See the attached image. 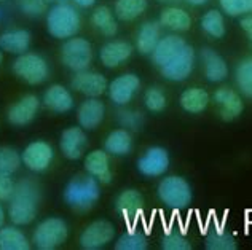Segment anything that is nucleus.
<instances>
[{
	"mask_svg": "<svg viewBox=\"0 0 252 250\" xmlns=\"http://www.w3.org/2000/svg\"><path fill=\"white\" fill-rule=\"evenodd\" d=\"M40 202V188L32 179H21L8 201V219L13 225L24 226L35 220Z\"/></svg>",
	"mask_w": 252,
	"mask_h": 250,
	"instance_id": "nucleus-1",
	"label": "nucleus"
},
{
	"mask_svg": "<svg viewBox=\"0 0 252 250\" xmlns=\"http://www.w3.org/2000/svg\"><path fill=\"white\" fill-rule=\"evenodd\" d=\"M80 15L67 0H58V5L50 8L46 15V28H48L50 35L59 40L75 37L77 32L80 30Z\"/></svg>",
	"mask_w": 252,
	"mask_h": 250,
	"instance_id": "nucleus-2",
	"label": "nucleus"
},
{
	"mask_svg": "<svg viewBox=\"0 0 252 250\" xmlns=\"http://www.w3.org/2000/svg\"><path fill=\"white\" fill-rule=\"evenodd\" d=\"M101 192H99V182L90 174H78L72 177L64 190V201L72 209L85 210L91 209L97 202Z\"/></svg>",
	"mask_w": 252,
	"mask_h": 250,
	"instance_id": "nucleus-3",
	"label": "nucleus"
},
{
	"mask_svg": "<svg viewBox=\"0 0 252 250\" xmlns=\"http://www.w3.org/2000/svg\"><path fill=\"white\" fill-rule=\"evenodd\" d=\"M158 198L166 207L172 210H182L187 209L193 198L190 183L184 177L169 175L158 183Z\"/></svg>",
	"mask_w": 252,
	"mask_h": 250,
	"instance_id": "nucleus-4",
	"label": "nucleus"
},
{
	"mask_svg": "<svg viewBox=\"0 0 252 250\" xmlns=\"http://www.w3.org/2000/svg\"><path fill=\"white\" fill-rule=\"evenodd\" d=\"M69 236L67 223L58 217H50L40 222L35 228L32 242L38 250H53L61 247Z\"/></svg>",
	"mask_w": 252,
	"mask_h": 250,
	"instance_id": "nucleus-5",
	"label": "nucleus"
},
{
	"mask_svg": "<svg viewBox=\"0 0 252 250\" xmlns=\"http://www.w3.org/2000/svg\"><path fill=\"white\" fill-rule=\"evenodd\" d=\"M13 72L18 78H21L23 82L28 84H40L43 83L50 75L48 62L45 61V57L37 55V53H24L16 57V61L13 62Z\"/></svg>",
	"mask_w": 252,
	"mask_h": 250,
	"instance_id": "nucleus-6",
	"label": "nucleus"
},
{
	"mask_svg": "<svg viewBox=\"0 0 252 250\" xmlns=\"http://www.w3.org/2000/svg\"><path fill=\"white\" fill-rule=\"evenodd\" d=\"M61 61L67 69L74 72L88 70L93 62V47L82 37L67 38L61 47Z\"/></svg>",
	"mask_w": 252,
	"mask_h": 250,
	"instance_id": "nucleus-7",
	"label": "nucleus"
},
{
	"mask_svg": "<svg viewBox=\"0 0 252 250\" xmlns=\"http://www.w3.org/2000/svg\"><path fill=\"white\" fill-rule=\"evenodd\" d=\"M193 67H195V51L187 43L166 65H163L160 72L169 82H184L193 72Z\"/></svg>",
	"mask_w": 252,
	"mask_h": 250,
	"instance_id": "nucleus-8",
	"label": "nucleus"
},
{
	"mask_svg": "<svg viewBox=\"0 0 252 250\" xmlns=\"http://www.w3.org/2000/svg\"><path fill=\"white\" fill-rule=\"evenodd\" d=\"M115 238V228L107 220H97L88 225L80 234V246L85 250H97L110 244Z\"/></svg>",
	"mask_w": 252,
	"mask_h": 250,
	"instance_id": "nucleus-9",
	"label": "nucleus"
},
{
	"mask_svg": "<svg viewBox=\"0 0 252 250\" xmlns=\"http://www.w3.org/2000/svg\"><path fill=\"white\" fill-rule=\"evenodd\" d=\"M169 155L168 151L161 147H150L142 153L137 160V170L144 177L155 179L166 174L169 169Z\"/></svg>",
	"mask_w": 252,
	"mask_h": 250,
	"instance_id": "nucleus-10",
	"label": "nucleus"
},
{
	"mask_svg": "<svg viewBox=\"0 0 252 250\" xmlns=\"http://www.w3.org/2000/svg\"><path fill=\"white\" fill-rule=\"evenodd\" d=\"M53 156H55V151L48 142L35 140L24 148L21 160L24 166L32 172H42V170L50 167Z\"/></svg>",
	"mask_w": 252,
	"mask_h": 250,
	"instance_id": "nucleus-11",
	"label": "nucleus"
},
{
	"mask_svg": "<svg viewBox=\"0 0 252 250\" xmlns=\"http://www.w3.org/2000/svg\"><path fill=\"white\" fill-rule=\"evenodd\" d=\"M139 88H141V80L136 74H123L109 83L107 91L110 101L122 107L132 101Z\"/></svg>",
	"mask_w": 252,
	"mask_h": 250,
	"instance_id": "nucleus-12",
	"label": "nucleus"
},
{
	"mask_svg": "<svg viewBox=\"0 0 252 250\" xmlns=\"http://www.w3.org/2000/svg\"><path fill=\"white\" fill-rule=\"evenodd\" d=\"M70 86L78 93L85 94L86 97H99L107 91L109 83L102 74L91 70L75 72L74 78L70 82Z\"/></svg>",
	"mask_w": 252,
	"mask_h": 250,
	"instance_id": "nucleus-13",
	"label": "nucleus"
},
{
	"mask_svg": "<svg viewBox=\"0 0 252 250\" xmlns=\"http://www.w3.org/2000/svg\"><path fill=\"white\" fill-rule=\"evenodd\" d=\"M38 107H40V101L38 97L34 94H28L21 97L18 102H15L8 109V113H6V120H8L10 124L16 128L26 126L34 121V118L38 111Z\"/></svg>",
	"mask_w": 252,
	"mask_h": 250,
	"instance_id": "nucleus-14",
	"label": "nucleus"
},
{
	"mask_svg": "<svg viewBox=\"0 0 252 250\" xmlns=\"http://www.w3.org/2000/svg\"><path fill=\"white\" fill-rule=\"evenodd\" d=\"M214 104L219 109V115L223 121H233L244 110V104L241 101V96L231 88H220L217 89L214 96Z\"/></svg>",
	"mask_w": 252,
	"mask_h": 250,
	"instance_id": "nucleus-15",
	"label": "nucleus"
},
{
	"mask_svg": "<svg viewBox=\"0 0 252 250\" xmlns=\"http://www.w3.org/2000/svg\"><path fill=\"white\" fill-rule=\"evenodd\" d=\"M59 147H61L63 155L67 160H78V158H82L86 147H88V137H86L83 128L72 126L63 131Z\"/></svg>",
	"mask_w": 252,
	"mask_h": 250,
	"instance_id": "nucleus-16",
	"label": "nucleus"
},
{
	"mask_svg": "<svg viewBox=\"0 0 252 250\" xmlns=\"http://www.w3.org/2000/svg\"><path fill=\"white\" fill-rule=\"evenodd\" d=\"M115 209H117V212L123 217L126 223L136 222L139 214H141L144 209L142 194L134 188L123 190L115 201Z\"/></svg>",
	"mask_w": 252,
	"mask_h": 250,
	"instance_id": "nucleus-17",
	"label": "nucleus"
},
{
	"mask_svg": "<svg viewBox=\"0 0 252 250\" xmlns=\"http://www.w3.org/2000/svg\"><path fill=\"white\" fill-rule=\"evenodd\" d=\"M132 55V45L125 40H112L107 42L99 51V59L104 67L115 69L128 61Z\"/></svg>",
	"mask_w": 252,
	"mask_h": 250,
	"instance_id": "nucleus-18",
	"label": "nucleus"
},
{
	"mask_svg": "<svg viewBox=\"0 0 252 250\" xmlns=\"http://www.w3.org/2000/svg\"><path fill=\"white\" fill-rule=\"evenodd\" d=\"M203 67H204V77L211 83H220L228 77V65L225 59L212 48H203L200 53Z\"/></svg>",
	"mask_w": 252,
	"mask_h": 250,
	"instance_id": "nucleus-19",
	"label": "nucleus"
},
{
	"mask_svg": "<svg viewBox=\"0 0 252 250\" xmlns=\"http://www.w3.org/2000/svg\"><path fill=\"white\" fill-rule=\"evenodd\" d=\"M104 115H105L104 102L99 101L97 97H88L85 102L80 104V107L77 110L78 123H80V126L83 129L88 131L96 129L102 123Z\"/></svg>",
	"mask_w": 252,
	"mask_h": 250,
	"instance_id": "nucleus-20",
	"label": "nucleus"
},
{
	"mask_svg": "<svg viewBox=\"0 0 252 250\" xmlns=\"http://www.w3.org/2000/svg\"><path fill=\"white\" fill-rule=\"evenodd\" d=\"M187 42L185 38L179 35H164L160 38V42L155 47V50L152 51V61L157 65L158 69H161L163 65H166L172 57H174L179 51H181Z\"/></svg>",
	"mask_w": 252,
	"mask_h": 250,
	"instance_id": "nucleus-21",
	"label": "nucleus"
},
{
	"mask_svg": "<svg viewBox=\"0 0 252 250\" xmlns=\"http://www.w3.org/2000/svg\"><path fill=\"white\" fill-rule=\"evenodd\" d=\"M85 169L101 183H109L112 180L109 153L105 150H94L88 153V156L85 158Z\"/></svg>",
	"mask_w": 252,
	"mask_h": 250,
	"instance_id": "nucleus-22",
	"label": "nucleus"
},
{
	"mask_svg": "<svg viewBox=\"0 0 252 250\" xmlns=\"http://www.w3.org/2000/svg\"><path fill=\"white\" fill-rule=\"evenodd\" d=\"M43 104L55 113H65L74 109V97L63 84H51L43 94Z\"/></svg>",
	"mask_w": 252,
	"mask_h": 250,
	"instance_id": "nucleus-23",
	"label": "nucleus"
},
{
	"mask_svg": "<svg viewBox=\"0 0 252 250\" xmlns=\"http://www.w3.org/2000/svg\"><path fill=\"white\" fill-rule=\"evenodd\" d=\"M31 34L26 29L6 30L0 35V50L10 55H24L31 47Z\"/></svg>",
	"mask_w": 252,
	"mask_h": 250,
	"instance_id": "nucleus-24",
	"label": "nucleus"
},
{
	"mask_svg": "<svg viewBox=\"0 0 252 250\" xmlns=\"http://www.w3.org/2000/svg\"><path fill=\"white\" fill-rule=\"evenodd\" d=\"M204 246H206L208 250H235L236 239L223 225L214 222L212 226L208 228Z\"/></svg>",
	"mask_w": 252,
	"mask_h": 250,
	"instance_id": "nucleus-25",
	"label": "nucleus"
},
{
	"mask_svg": "<svg viewBox=\"0 0 252 250\" xmlns=\"http://www.w3.org/2000/svg\"><path fill=\"white\" fill-rule=\"evenodd\" d=\"M161 38V24L158 21H147L141 26L136 38V48L141 55H152Z\"/></svg>",
	"mask_w": 252,
	"mask_h": 250,
	"instance_id": "nucleus-26",
	"label": "nucleus"
},
{
	"mask_svg": "<svg viewBox=\"0 0 252 250\" xmlns=\"http://www.w3.org/2000/svg\"><path fill=\"white\" fill-rule=\"evenodd\" d=\"M161 28H166L174 32H185L191 28V18L185 10L179 8V6H168L164 8L160 15Z\"/></svg>",
	"mask_w": 252,
	"mask_h": 250,
	"instance_id": "nucleus-27",
	"label": "nucleus"
},
{
	"mask_svg": "<svg viewBox=\"0 0 252 250\" xmlns=\"http://www.w3.org/2000/svg\"><path fill=\"white\" fill-rule=\"evenodd\" d=\"M211 97L206 89L203 88H189L181 94V107L187 113L196 115L208 109Z\"/></svg>",
	"mask_w": 252,
	"mask_h": 250,
	"instance_id": "nucleus-28",
	"label": "nucleus"
},
{
	"mask_svg": "<svg viewBox=\"0 0 252 250\" xmlns=\"http://www.w3.org/2000/svg\"><path fill=\"white\" fill-rule=\"evenodd\" d=\"M104 150L114 156H126L132 150V137L128 129H115L107 136L104 142Z\"/></svg>",
	"mask_w": 252,
	"mask_h": 250,
	"instance_id": "nucleus-29",
	"label": "nucleus"
},
{
	"mask_svg": "<svg viewBox=\"0 0 252 250\" xmlns=\"http://www.w3.org/2000/svg\"><path fill=\"white\" fill-rule=\"evenodd\" d=\"M31 242L16 226L0 228V250H29Z\"/></svg>",
	"mask_w": 252,
	"mask_h": 250,
	"instance_id": "nucleus-30",
	"label": "nucleus"
},
{
	"mask_svg": "<svg viewBox=\"0 0 252 250\" xmlns=\"http://www.w3.org/2000/svg\"><path fill=\"white\" fill-rule=\"evenodd\" d=\"M91 23L105 37H114L118 32V24H117L114 13H112V10L105 5L97 6V8L93 11Z\"/></svg>",
	"mask_w": 252,
	"mask_h": 250,
	"instance_id": "nucleus-31",
	"label": "nucleus"
},
{
	"mask_svg": "<svg viewBox=\"0 0 252 250\" xmlns=\"http://www.w3.org/2000/svg\"><path fill=\"white\" fill-rule=\"evenodd\" d=\"M147 10V0H117L115 16L120 21H134Z\"/></svg>",
	"mask_w": 252,
	"mask_h": 250,
	"instance_id": "nucleus-32",
	"label": "nucleus"
},
{
	"mask_svg": "<svg viewBox=\"0 0 252 250\" xmlns=\"http://www.w3.org/2000/svg\"><path fill=\"white\" fill-rule=\"evenodd\" d=\"M147 247H149L147 236L136 226H131L115 242L117 250H145Z\"/></svg>",
	"mask_w": 252,
	"mask_h": 250,
	"instance_id": "nucleus-33",
	"label": "nucleus"
},
{
	"mask_svg": "<svg viewBox=\"0 0 252 250\" xmlns=\"http://www.w3.org/2000/svg\"><path fill=\"white\" fill-rule=\"evenodd\" d=\"M235 82L243 96L252 99V57H246L236 65Z\"/></svg>",
	"mask_w": 252,
	"mask_h": 250,
	"instance_id": "nucleus-34",
	"label": "nucleus"
},
{
	"mask_svg": "<svg viewBox=\"0 0 252 250\" xmlns=\"http://www.w3.org/2000/svg\"><path fill=\"white\" fill-rule=\"evenodd\" d=\"M201 29L212 38H222L225 35V19L219 10H209L201 18Z\"/></svg>",
	"mask_w": 252,
	"mask_h": 250,
	"instance_id": "nucleus-35",
	"label": "nucleus"
},
{
	"mask_svg": "<svg viewBox=\"0 0 252 250\" xmlns=\"http://www.w3.org/2000/svg\"><path fill=\"white\" fill-rule=\"evenodd\" d=\"M21 155L15 148L0 147V174L13 175L21 166Z\"/></svg>",
	"mask_w": 252,
	"mask_h": 250,
	"instance_id": "nucleus-36",
	"label": "nucleus"
},
{
	"mask_svg": "<svg viewBox=\"0 0 252 250\" xmlns=\"http://www.w3.org/2000/svg\"><path fill=\"white\" fill-rule=\"evenodd\" d=\"M144 104H145V107H147V110L152 111V113H160V111L166 109L168 101H166V96H164V93L160 88L152 86L145 91Z\"/></svg>",
	"mask_w": 252,
	"mask_h": 250,
	"instance_id": "nucleus-37",
	"label": "nucleus"
},
{
	"mask_svg": "<svg viewBox=\"0 0 252 250\" xmlns=\"http://www.w3.org/2000/svg\"><path fill=\"white\" fill-rule=\"evenodd\" d=\"M117 120L123 129H128V131H139L144 126V115L137 110L123 109L118 111Z\"/></svg>",
	"mask_w": 252,
	"mask_h": 250,
	"instance_id": "nucleus-38",
	"label": "nucleus"
},
{
	"mask_svg": "<svg viewBox=\"0 0 252 250\" xmlns=\"http://www.w3.org/2000/svg\"><path fill=\"white\" fill-rule=\"evenodd\" d=\"M220 8L228 16H243L252 13V0H219Z\"/></svg>",
	"mask_w": 252,
	"mask_h": 250,
	"instance_id": "nucleus-39",
	"label": "nucleus"
},
{
	"mask_svg": "<svg viewBox=\"0 0 252 250\" xmlns=\"http://www.w3.org/2000/svg\"><path fill=\"white\" fill-rule=\"evenodd\" d=\"M161 249L164 250H190L191 244L185 239V236L179 231L171 229L161 239Z\"/></svg>",
	"mask_w": 252,
	"mask_h": 250,
	"instance_id": "nucleus-40",
	"label": "nucleus"
},
{
	"mask_svg": "<svg viewBox=\"0 0 252 250\" xmlns=\"http://www.w3.org/2000/svg\"><path fill=\"white\" fill-rule=\"evenodd\" d=\"M18 8L21 10L26 16L37 18L43 13H48V2L46 0H15Z\"/></svg>",
	"mask_w": 252,
	"mask_h": 250,
	"instance_id": "nucleus-41",
	"label": "nucleus"
},
{
	"mask_svg": "<svg viewBox=\"0 0 252 250\" xmlns=\"http://www.w3.org/2000/svg\"><path fill=\"white\" fill-rule=\"evenodd\" d=\"M15 185L16 183L13 182L11 175L0 174V202L10 201L13 192H15Z\"/></svg>",
	"mask_w": 252,
	"mask_h": 250,
	"instance_id": "nucleus-42",
	"label": "nucleus"
},
{
	"mask_svg": "<svg viewBox=\"0 0 252 250\" xmlns=\"http://www.w3.org/2000/svg\"><path fill=\"white\" fill-rule=\"evenodd\" d=\"M240 26H241V29L248 34V37L252 40V13H249V15H244L241 18Z\"/></svg>",
	"mask_w": 252,
	"mask_h": 250,
	"instance_id": "nucleus-43",
	"label": "nucleus"
},
{
	"mask_svg": "<svg viewBox=\"0 0 252 250\" xmlns=\"http://www.w3.org/2000/svg\"><path fill=\"white\" fill-rule=\"evenodd\" d=\"M70 2L74 5H77V6H80V8H88V6L94 5L96 0H70Z\"/></svg>",
	"mask_w": 252,
	"mask_h": 250,
	"instance_id": "nucleus-44",
	"label": "nucleus"
},
{
	"mask_svg": "<svg viewBox=\"0 0 252 250\" xmlns=\"http://www.w3.org/2000/svg\"><path fill=\"white\" fill-rule=\"evenodd\" d=\"M184 2H187L189 5H193V6H200V5L206 3L208 0H184Z\"/></svg>",
	"mask_w": 252,
	"mask_h": 250,
	"instance_id": "nucleus-45",
	"label": "nucleus"
},
{
	"mask_svg": "<svg viewBox=\"0 0 252 250\" xmlns=\"http://www.w3.org/2000/svg\"><path fill=\"white\" fill-rule=\"evenodd\" d=\"M3 223H5V210L2 207V204H0V228L3 226Z\"/></svg>",
	"mask_w": 252,
	"mask_h": 250,
	"instance_id": "nucleus-46",
	"label": "nucleus"
},
{
	"mask_svg": "<svg viewBox=\"0 0 252 250\" xmlns=\"http://www.w3.org/2000/svg\"><path fill=\"white\" fill-rule=\"evenodd\" d=\"M158 2H163V3H174V2H179V0H158Z\"/></svg>",
	"mask_w": 252,
	"mask_h": 250,
	"instance_id": "nucleus-47",
	"label": "nucleus"
},
{
	"mask_svg": "<svg viewBox=\"0 0 252 250\" xmlns=\"http://www.w3.org/2000/svg\"><path fill=\"white\" fill-rule=\"evenodd\" d=\"M2 59H3V55H2V50H0V64H2Z\"/></svg>",
	"mask_w": 252,
	"mask_h": 250,
	"instance_id": "nucleus-48",
	"label": "nucleus"
},
{
	"mask_svg": "<svg viewBox=\"0 0 252 250\" xmlns=\"http://www.w3.org/2000/svg\"><path fill=\"white\" fill-rule=\"evenodd\" d=\"M46 2H48V3H50V2H58V0H46Z\"/></svg>",
	"mask_w": 252,
	"mask_h": 250,
	"instance_id": "nucleus-49",
	"label": "nucleus"
},
{
	"mask_svg": "<svg viewBox=\"0 0 252 250\" xmlns=\"http://www.w3.org/2000/svg\"><path fill=\"white\" fill-rule=\"evenodd\" d=\"M0 2H5V0H0Z\"/></svg>",
	"mask_w": 252,
	"mask_h": 250,
	"instance_id": "nucleus-50",
	"label": "nucleus"
}]
</instances>
